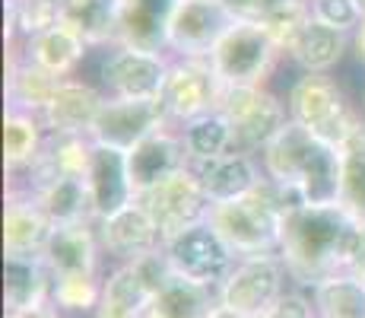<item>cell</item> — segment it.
<instances>
[{"label":"cell","mask_w":365,"mask_h":318,"mask_svg":"<svg viewBox=\"0 0 365 318\" xmlns=\"http://www.w3.org/2000/svg\"><path fill=\"white\" fill-rule=\"evenodd\" d=\"M362 223L340 204L334 207H296L283 217L279 261L289 271L292 287L312 289L336 274H353Z\"/></svg>","instance_id":"6da1fadb"},{"label":"cell","mask_w":365,"mask_h":318,"mask_svg":"<svg viewBox=\"0 0 365 318\" xmlns=\"http://www.w3.org/2000/svg\"><path fill=\"white\" fill-rule=\"evenodd\" d=\"M207 223L216 236L232 249L235 258H257V254H279V229L283 214L277 207L270 182H261L251 194L226 204H213Z\"/></svg>","instance_id":"7a4b0ae2"},{"label":"cell","mask_w":365,"mask_h":318,"mask_svg":"<svg viewBox=\"0 0 365 318\" xmlns=\"http://www.w3.org/2000/svg\"><path fill=\"white\" fill-rule=\"evenodd\" d=\"M286 109H289V121L302 124L312 137L336 150L362 124V111L349 105L334 74H299L286 89Z\"/></svg>","instance_id":"3957f363"},{"label":"cell","mask_w":365,"mask_h":318,"mask_svg":"<svg viewBox=\"0 0 365 318\" xmlns=\"http://www.w3.org/2000/svg\"><path fill=\"white\" fill-rule=\"evenodd\" d=\"M216 111L232 127V153L255 159L289 124L286 96H277L270 86H222Z\"/></svg>","instance_id":"277c9868"},{"label":"cell","mask_w":365,"mask_h":318,"mask_svg":"<svg viewBox=\"0 0 365 318\" xmlns=\"http://www.w3.org/2000/svg\"><path fill=\"white\" fill-rule=\"evenodd\" d=\"M210 67L222 86H270L279 61H286L261 23L235 19L210 51Z\"/></svg>","instance_id":"5b68a950"},{"label":"cell","mask_w":365,"mask_h":318,"mask_svg":"<svg viewBox=\"0 0 365 318\" xmlns=\"http://www.w3.org/2000/svg\"><path fill=\"white\" fill-rule=\"evenodd\" d=\"M226 0H175L165 16V51L168 58H210L213 45L235 23Z\"/></svg>","instance_id":"8992f818"},{"label":"cell","mask_w":365,"mask_h":318,"mask_svg":"<svg viewBox=\"0 0 365 318\" xmlns=\"http://www.w3.org/2000/svg\"><path fill=\"white\" fill-rule=\"evenodd\" d=\"M172 58L128 45L99 48V83L108 99H159Z\"/></svg>","instance_id":"52a82bcc"},{"label":"cell","mask_w":365,"mask_h":318,"mask_svg":"<svg viewBox=\"0 0 365 318\" xmlns=\"http://www.w3.org/2000/svg\"><path fill=\"white\" fill-rule=\"evenodd\" d=\"M292 287L289 271L279 254L238 258L229 277L220 287V302L248 318H264Z\"/></svg>","instance_id":"ba28073f"},{"label":"cell","mask_w":365,"mask_h":318,"mask_svg":"<svg viewBox=\"0 0 365 318\" xmlns=\"http://www.w3.org/2000/svg\"><path fill=\"white\" fill-rule=\"evenodd\" d=\"M163 252L178 277L194 280L200 287H210L216 293H220L222 280L229 277V271H232L238 261L232 249L216 236V229L207 220L163 242Z\"/></svg>","instance_id":"9c48e42d"},{"label":"cell","mask_w":365,"mask_h":318,"mask_svg":"<svg viewBox=\"0 0 365 318\" xmlns=\"http://www.w3.org/2000/svg\"><path fill=\"white\" fill-rule=\"evenodd\" d=\"M222 83L220 76L213 74L210 61L203 58H172V67H168L165 86H163V105L172 127H185L197 118L216 111V102H220Z\"/></svg>","instance_id":"30bf717a"},{"label":"cell","mask_w":365,"mask_h":318,"mask_svg":"<svg viewBox=\"0 0 365 318\" xmlns=\"http://www.w3.org/2000/svg\"><path fill=\"white\" fill-rule=\"evenodd\" d=\"M137 201L143 204L146 214L153 217V223H156L163 242L175 239L178 232L191 229V226L203 223L207 214H210V207H213L210 197L203 194L197 175L191 172V166L181 169V172H175L172 179H165L163 185H156L153 191L140 194Z\"/></svg>","instance_id":"8fae6325"},{"label":"cell","mask_w":365,"mask_h":318,"mask_svg":"<svg viewBox=\"0 0 365 318\" xmlns=\"http://www.w3.org/2000/svg\"><path fill=\"white\" fill-rule=\"evenodd\" d=\"M163 127H172L163 99H108L89 137L102 146L130 153L140 140Z\"/></svg>","instance_id":"7c38bea8"},{"label":"cell","mask_w":365,"mask_h":318,"mask_svg":"<svg viewBox=\"0 0 365 318\" xmlns=\"http://www.w3.org/2000/svg\"><path fill=\"white\" fill-rule=\"evenodd\" d=\"M105 102H108V96L86 76H67V80H61L41 121L51 137H89Z\"/></svg>","instance_id":"4fadbf2b"},{"label":"cell","mask_w":365,"mask_h":318,"mask_svg":"<svg viewBox=\"0 0 365 318\" xmlns=\"http://www.w3.org/2000/svg\"><path fill=\"white\" fill-rule=\"evenodd\" d=\"M96 229H99L102 254H108L115 264H130V261H140L143 254L163 249V236H159L156 223H153V217L146 214V207L140 201L128 204L108 220H99Z\"/></svg>","instance_id":"5bb4252c"},{"label":"cell","mask_w":365,"mask_h":318,"mask_svg":"<svg viewBox=\"0 0 365 318\" xmlns=\"http://www.w3.org/2000/svg\"><path fill=\"white\" fill-rule=\"evenodd\" d=\"M181 169H187V153H185V140H181L178 127H163V131L150 134V137L140 140L128 153L130 188L137 197L153 191L156 185H163L165 179H172Z\"/></svg>","instance_id":"9a60e30c"},{"label":"cell","mask_w":365,"mask_h":318,"mask_svg":"<svg viewBox=\"0 0 365 318\" xmlns=\"http://www.w3.org/2000/svg\"><path fill=\"white\" fill-rule=\"evenodd\" d=\"M86 188H89V204H93L96 223L108 220L118 210H124L128 204L137 201V194L130 188L128 153L115 150V146L96 144L93 166H89V175H86Z\"/></svg>","instance_id":"2e32d148"},{"label":"cell","mask_w":365,"mask_h":318,"mask_svg":"<svg viewBox=\"0 0 365 318\" xmlns=\"http://www.w3.org/2000/svg\"><path fill=\"white\" fill-rule=\"evenodd\" d=\"M45 267L51 271V280L80 277V274H102V242L96 223L58 226L41 254Z\"/></svg>","instance_id":"e0dca14e"},{"label":"cell","mask_w":365,"mask_h":318,"mask_svg":"<svg viewBox=\"0 0 365 318\" xmlns=\"http://www.w3.org/2000/svg\"><path fill=\"white\" fill-rule=\"evenodd\" d=\"M54 236V223L29 194H6L4 252L6 258H41Z\"/></svg>","instance_id":"ac0fdd59"},{"label":"cell","mask_w":365,"mask_h":318,"mask_svg":"<svg viewBox=\"0 0 365 318\" xmlns=\"http://www.w3.org/2000/svg\"><path fill=\"white\" fill-rule=\"evenodd\" d=\"M191 172L197 175L210 204H226L235 197H245L264 182L261 162L255 156H245V153H222L216 159L191 162Z\"/></svg>","instance_id":"d6986e66"},{"label":"cell","mask_w":365,"mask_h":318,"mask_svg":"<svg viewBox=\"0 0 365 318\" xmlns=\"http://www.w3.org/2000/svg\"><path fill=\"white\" fill-rule=\"evenodd\" d=\"M89 51H93L89 41L83 39L70 23L61 19L54 29H48L41 35H35L32 41H26L23 51H10V54H23L26 61L45 67L48 74L67 80V76H76V70H80V64L86 61Z\"/></svg>","instance_id":"ffe728a7"},{"label":"cell","mask_w":365,"mask_h":318,"mask_svg":"<svg viewBox=\"0 0 365 318\" xmlns=\"http://www.w3.org/2000/svg\"><path fill=\"white\" fill-rule=\"evenodd\" d=\"M153 287L133 264H115L105 274L102 284V299L93 318H143L153 302Z\"/></svg>","instance_id":"44dd1931"},{"label":"cell","mask_w":365,"mask_h":318,"mask_svg":"<svg viewBox=\"0 0 365 318\" xmlns=\"http://www.w3.org/2000/svg\"><path fill=\"white\" fill-rule=\"evenodd\" d=\"M314 146V137L305 131L302 124L289 121L277 137L267 144V150L257 156L261 162V172L267 182L273 185H292L299 188V179H302V169H305V159Z\"/></svg>","instance_id":"7402d4cb"},{"label":"cell","mask_w":365,"mask_h":318,"mask_svg":"<svg viewBox=\"0 0 365 318\" xmlns=\"http://www.w3.org/2000/svg\"><path fill=\"white\" fill-rule=\"evenodd\" d=\"M48 146V127L38 115L6 109L4 115V162L6 175H26Z\"/></svg>","instance_id":"603a6c76"},{"label":"cell","mask_w":365,"mask_h":318,"mask_svg":"<svg viewBox=\"0 0 365 318\" xmlns=\"http://www.w3.org/2000/svg\"><path fill=\"white\" fill-rule=\"evenodd\" d=\"M61 86V76L48 74L45 67L26 61L23 54H10V67H6V109H19L29 115H45L51 105L54 93Z\"/></svg>","instance_id":"cb8c5ba5"},{"label":"cell","mask_w":365,"mask_h":318,"mask_svg":"<svg viewBox=\"0 0 365 318\" xmlns=\"http://www.w3.org/2000/svg\"><path fill=\"white\" fill-rule=\"evenodd\" d=\"M51 271L41 258H4V306L6 315L51 302Z\"/></svg>","instance_id":"d4e9b609"},{"label":"cell","mask_w":365,"mask_h":318,"mask_svg":"<svg viewBox=\"0 0 365 318\" xmlns=\"http://www.w3.org/2000/svg\"><path fill=\"white\" fill-rule=\"evenodd\" d=\"M349 45H353V35H343L331 26L312 19L302 32L296 51L289 54V61L296 64L299 74H334L346 58Z\"/></svg>","instance_id":"484cf974"},{"label":"cell","mask_w":365,"mask_h":318,"mask_svg":"<svg viewBox=\"0 0 365 318\" xmlns=\"http://www.w3.org/2000/svg\"><path fill=\"white\" fill-rule=\"evenodd\" d=\"M29 197H35L41 210L48 214V220L58 226H76V223H96L93 204H89V188L83 179H51L45 185H38Z\"/></svg>","instance_id":"4316f807"},{"label":"cell","mask_w":365,"mask_h":318,"mask_svg":"<svg viewBox=\"0 0 365 318\" xmlns=\"http://www.w3.org/2000/svg\"><path fill=\"white\" fill-rule=\"evenodd\" d=\"M340 182H343L340 150L331 144H321L314 137V146L308 153L302 179H299V191L305 197V204H312V207H334V204H340Z\"/></svg>","instance_id":"83f0119b"},{"label":"cell","mask_w":365,"mask_h":318,"mask_svg":"<svg viewBox=\"0 0 365 318\" xmlns=\"http://www.w3.org/2000/svg\"><path fill=\"white\" fill-rule=\"evenodd\" d=\"M64 4V23H70L93 51L118 45V26H121V0H61Z\"/></svg>","instance_id":"f1b7e54d"},{"label":"cell","mask_w":365,"mask_h":318,"mask_svg":"<svg viewBox=\"0 0 365 318\" xmlns=\"http://www.w3.org/2000/svg\"><path fill=\"white\" fill-rule=\"evenodd\" d=\"M216 302H220L216 289L172 274V280L153 296L143 318H207V312Z\"/></svg>","instance_id":"f546056e"},{"label":"cell","mask_w":365,"mask_h":318,"mask_svg":"<svg viewBox=\"0 0 365 318\" xmlns=\"http://www.w3.org/2000/svg\"><path fill=\"white\" fill-rule=\"evenodd\" d=\"M318 318H365V287L356 274H336L308 289Z\"/></svg>","instance_id":"4dcf8cb0"},{"label":"cell","mask_w":365,"mask_h":318,"mask_svg":"<svg viewBox=\"0 0 365 318\" xmlns=\"http://www.w3.org/2000/svg\"><path fill=\"white\" fill-rule=\"evenodd\" d=\"M340 162H343L340 207L359 223H365V121L340 146Z\"/></svg>","instance_id":"1f68e13d"},{"label":"cell","mask_w":365,"mask_h":318,"mask_svg":"<svg viewBox=\"0 0 365 318\" xmlns=\"http://www.w3.org/2000/svg\"><path fill=\"white\" fill-rule=\"evenodd\" d=\"M178 131H181V140H185L187 166L203 159H216L222 153H232V127H229V121L220 111H210V115L178 127Z\"/></svg>","instance_id":"d6a6232c"},{"label":"cell","mask_w":365,"mask_h":318,"mask_svg":"<svg viewBox=\"0 0 365 318\" xmlns=\"http://www.w3.org/2000/svg\"><path fill=\"white\" fill-rule=\"evenodd\" d=\"M312 23V6L308 0H283V4L270 6V10L261 16L264 32L270 35V41L277 45V51L289 61V54L296 51L302 32Z\"/></svg>","instance_id":"836d02e7"},{"label":"cell","mask_w":365,"mask_h":318,"mask_svg":"<svg viewBox=\"0 0 365 318\" xmlns=\"http://www.w3.org/2000/svg\"><path fill=\"white\" fill-rule=\"evenodd\" d=\"M105 274H80V277H61L51 287V302L67 318H93L102 299Z\"/></svg>","instance_id":"e575fe53"},{"label":"cell","mask_w":365,"mask_h":318,"mask_svg":"<svg viewBox=\"0 0 365 318\" xmlns=\"http://www.w3.org/2000/svg\"><path fill=\"white\" fill-rule=\"evenodd\" d=\"M308 6H312V19H318V23L331 26L343 35H353L365 19L356 0H308Z\"/></svg>","instance_id":"d590c367"},{"label":"cell","mask_w":365,"mask_h":318,"mask_svg":"<svg viewBox=\"0 0 365 318\" xmlns=\"http://www.w3.org/2000/svg\"><path fill=\"white\" fill-rule=\"evenodd\" d=\"M229 6H232V13L238 19H251V23H261V16L270 6L283 4V0H226Z\"/></svg>","instance_id":"8d00e7d4"},{"label":"cell","mask_w":365,"mask_h":318,"mask_svg":"<svg viewBox=\"0 0 365 318\" xmlns=\"http://www.w3.org/2000/svg\"><path fill=\"white\" fill-rule=\"evenodd\" d=\"M175 6V0H121V10H146L156 16H168V10Z\"/></svg>","instance_id":"74e56055"},{"label":"cell","mask_w":365,"mask_h":318,"mask_svg":"<svg viewBox=\"0 0 365 318\" xmlns=\"http://www.w3.org/2000/svg\"><path fill=\"white\" fill-rule=\"evenodd\" d=\"M6 318H67L61 312L54 302H41V306H32V309H23V312H10Z\"/></svg>","instance_id":"f35d334b"},{"label":"cell","mask_w":365,"mask_h":318,"mask_svg":"<svg viewBox=\"0 0 365 318\" xmlns=\"http://www.w3.org/2000/svg\"><path fill=\"white\" fill-rule=\"evenodd\" d=\"M353 51H356V61L365 64V19H362V26L353 32Z\"/></svg>","instance_id":"ab89813d"},{"label":"cell","mask_w":365,"mask_h":318,"mask_svg":"<svg viewBox=\"0 0 365 318\" xmlns=\"http://www.w3.org/2000/svg\"><path fill=\"white\" fill-rule=\"evenodd\" d=\"M207 318H248V315H242V312H235V309H229V306H222V302H216V306L207 312Z\"/></svg>","instance_id":"60d3db41"},{"label":"cell","mask_w":365,"mask_h":318,"mask_svg":"<svg viewBox=\"0 0 365 318\" xmlns=\"http://www.w3.org/2000/svg\"><path fill=\"white\" fill-rule=\"evenodd\" d=\"M353 274H356V277H359V284L365 287V261H362V264H359V267H356V271H353Z\"/></svg>","instance_id":"b9f144b4"},{"label":"cell","mask_w":365,"mask_h":318,"mask_svg":"<svg viewBox=\"0 0 365 318\" xmlns=\"http://www.w3.org/2000/svg\"><path fill=\"white\" fill-rule=\"evenodd\" d=\"M359 111H362V121H365V93H362V105H359Z\"/></svg>","instance_id":"7bdbcfd3"},{"label":"cell","mask_w":365,"mask_h":318,"mask_svg":"<svg viewBox=\"0 0 365 318\" xmlns=\"http://www.w3.org/2000/svg\"><path fill=\"white\" fill-rule=\"evenodd\" d=\"M356 4H359V10H362V16H365V0H356Z\"/></svg>","instance_id":"ee69618b"}]
</instances>
